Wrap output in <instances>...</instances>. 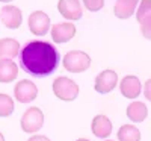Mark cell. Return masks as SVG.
Masks as SVG:
<instances>
[{
  "instance_id": "44dd1931",
  "label": "cell",
  "mask_w": 151,
  "mask_h": 141,
  "mask_svg": "<svg viewBox=\"0 0 151 141\" xmlns=\"http://www.w3.org/2000/svg\"><path fill=\"white\" fill-rule=\"evenodd\" d=\"M139 24H141V32H142V35L147 38V40H151V17L141 20Z\"/></svg>"
},
{
  "instance_id": "8fae6325",
  "label": "cell",
  "mask_w": 151,
  "mask_h": 141,
  "mask_svg": "<svg viewBox=\"0 0 151 141\" xmlns=\"http://www.w3.org/2000/svg\"><path fill=\"white\" fill-rule=\"evenodd\" d=\"M76 35V26L73 23L67 21V23H58L52 28V38L55 43H68L70 40H73V36Z\"/></svg>"
},
{
  "instance_id": "6da1fadb",
  "label": "cell",
  "mask_w": 151,
  "mask_h": 141,
  "mask_svg": "<svg viewBox=\"0 0 151 141\" xmlns=\"http://www.w3.org/2000/svg\"><path fill=\"white\" fill-rule=\"evenodd\" d=\"M21 67L38 78L52 74L59 64V53L58 50L48 43L44 41H32L20 52Z\"/></svg>"
},
{
  "instance_id": "d6986e66",
  "label": "cell",
  "mask_w": 151,
  "mask_h": 141,
  "mask_svg": "<svg viewBox=\"0 0 151 141\" xmlns=\"http://www.w3.org/2000/svg\"><path fill=\"white\" fill-rule=\"evenodd\" d=\"M148 17H151V0H142L139 5V9H137L136 18H137V21H141Z\"/></svg>"
},
{
  "instance_id": "2e32d148",
  "label": "cell",
  "mask_w": 151,
  "mask_h": 141,
  "mask_svg": "<svg viewBox=\"0 0 151 141\" xmlns=\"http://www.w3.org/2000/svg\"><path fill=\"white\" fill-rule=\"evenodd\" d=\"M148 115V109L145 106V103L142 102H133L127 106V117L133 121V123H141L147 118Z\"/></svg>"
},
{
  "instance_id": "4fadbf2b",
  "label": "cell",
  "mask_w": 151,
  "mask_h": 141,
  "mask_svg": "<svg viewBox=\"0 0 151 141\" xmlns=\"http://www.w3.org/2000/svg\"><path fill=\"white\" fill-rule=\"evenodd\" d=\"M18 76V67L12 59H0V82L9 84Z\"/></svg>"
},
{
  "instance_id": "9c48e42d",
  "label": "cell",
  "mask_w": 151,
  "mask_h": 141,
  "mask_svg": "<svg viewBox=\"0 0 151 141\" xmlns=\"http://www.w3.org/2000/svg\"><path fill=\"white\" fill-rule=\"evenodd\" d=\"M116 84H118V74L113 70H104L95 79V91L100 94H107L116 86Z\"/></svg>"
},
{
  "instance_id": "484cf974",
  "label": "cell",
  "mask_w": 151,
  "mask_h": 141,
  "mask_svg": "<svg viewBox=\"0 0 151 141\" xmlns=\"http://www.w3.org/2000/svg\"><path fill=\"white\" fill-rule=\"evenodd\" d=\"M2 3H9V2H12V0H0Z\"/></svg>"
},
{
  "instance_id": "30bf717a",
  "label": "cell",
  "mask_w": 151,
  "mask_h": 141,
  "mask_svg": "<svg viewBox=\"0 0 151 141\" xmlns=\"http://www.w3.org/2000/svg\"><path fill=\"white\" fill-rule=\"evenodd\" d=\"M119 91H121V94L125 99H136L137 96L141 94V91H142L141 81L137 79V76H133V74L125 76V78L121 79Z\"/></svg>"
},
{
  "instance_id": "d4e9b609",
  "label": "cell",
  "mask_w": 151,
  "mask_h": 141,
  "mask_svg": "<svg viewBox=\"0 0 151 141\" xmlns=\"http://www.w3.org/2000/svg\"><path fill=\"white\" fill-rule=\"evenodd\" d=\"M0 141H5V137H3V134L0 132Z\"/></svg>"
},
{
  "instance_id": "7402d4cb",
  "label": "cell",
  "mask_w": 151,
  "mask_h": 141,
  "mask_svg": "<svg viewBox=\"0 0 151 141\" xmlns=\"http://www.w3.org/2000/svg\"><path fill=\"white\" fill-rule=\"evenodd\" d=\"M144 94H145V99L151 102V79H148L144 85Z\"/></svg>"
},
{
  "instance_id": "603a6c76",
  "label": "cell",
  "mask_w": 151,
  "mask_h": 141,
  "mask_svg": "<svg viewBox=\"0 0 151 141\" xmlns=\"http://www.w3.org/2000/svg\"><path fill=\"white\" fill-rule=\"evenodd\" d=\"M27 141H50V140L44 135H35V137H30Z\"/></svg>"
},
{
  "instance_id": "52a82bcc",
  "label": "cell",
  "mask_w": 151,
  "mask_h": 141,
  "mask_svg": "<svg viewBox=\"0 0 151 141\" xmlns=\"http://www.w3.org/2000/svg\"><path fill=\"white\" fill-rule=\"evenodd\" d=\"M0 20L8 29H18L23 23V14L20 8L14 5H6L0 11Z\"/></svg>"
},
{
  "instance_id": "ffe728a7",
  "label": "cell",
  "mask_w": 151,
  "mask_h": 141,
  "mask_svg": "<svg viewBox=\"0 0 151 141\" xmlns=\"http://www.w3.org/2000/svg\"><path fill=\"white\" fill-rule=\"evenodd\" d=\"M83 5L88 11L95 12V11H100L104 6V0H83Z\"/></svg>"
},
{
  "instance_id": "277c9868",
  "label": "cell",
  "mask_w": 151,
  "mask_h": 141,
  "mask_svg": "<svg viewBox=\"0 0 151 141\" xmlns=\"http://www.w3.org/2000/svg\"><path fill=\"white\" fill-rule=\"evenodd\" d=\"M44 124V114L40 108L32 106L27 111H24L21 117V129L26 134H35Z\"/></svg>"
},
{
  "instance_id": "8992f818",
  "label": "cell",
  "mask_w": 151,
  "mask_h": 141,
  "mask_svg": "<svg viewBox=\"0 0 151 141\" xmlns=\"http://www.w3.org/2000/svg\"><path fill=\"white\" fill-rule=\"evenodd\" d=\"M58 9L60 15L68 21H77L83 15V8L79 0H59Z\"/></svg>"
},
{
  "instance_id": "7a4b0ae2",
  "label": "cell",
  "mask_w": 151,
  "mask_h": 141,
  "mask_svg": "<svg viewBox=\"0 0 151 141\" xmlns=\"http://www.w3.org/2000/svg\"><path fill=\"white\" fill-rule=\"evenodd\" d=\"M53 93L60 100L73 102L79 96V85L76 84L73 79L60 76V78L55 79V82H53Z\"/></svg>"
},
{
  "instance_id": "e0dca14e",
  "label": "cell",
  "mask_w": 151,
  "mask_h": 141,
  "mask_svg": "<svg viewBox=\"0 0 151 141\" xmlns=\"http://www.w3.org/2000/svg\"><path fill=\"white\" fill-rule=\"evenodd\" d=\"M119 141H141V132L133 124H122L118 131Z\"/></svg>"
},
{
  "instance_id": "cb8c5ba5",
  "label": "cell",
  "mask_w": 151,
  "mask_h": 141,
  "mask_svg": "<svg viewBox=\"0 0 151 141\" xmlns=\"http://www.w3.org/2000/svg\"><path fill=\"white\" fill-rule=\"evenodd\" d=\"M76 141H91V140H88V138H79V140H76Z\"/></svg>"
},
{
  "instance_id": "7c38bea8",
  "label": "cell",
  "mask_w": 151,
  "mask_h": 141,
  "mask_svg": "<svg viewBox=\"0 0 151 141\" xmlns=\"http://www.w3.org/2000/svg\"><path fill=\"white\" fill-rule=\"evenodd\" d=\"M91 129H92V134L95 137L107 138L112 134V121L103 114L95 115V117L92 118V123H91Z\"/></svg>"
},
{
  "instance_id": "9a60e30c",
  "label": "cell",
  "mask_w": 151,
  "mask_h": 141,
  "mask_svg": "<svg viewBox=\"0 0 151 141\" xmlns=\"http://www.w3.org/2000/svg\"><path fill=\"white\" fill-rule=\"evenodd\" d=\"M137 3H139V0H118L115 3V6H113V12L121 20L130 18L133 15Z\"/></svg>"
},
{
  "instance_id": "ba28073f",
  "label": "cell",
  "mask_w": 151,
  "mask_h": 141,
  "mask_svg": "<svg viewBox=\"0 0 151 141\" xmlns=\"http://www.w3.org/2000/svg\"><path fill=\"white\" fill-rule=\"evenodd\" d=\"M14 96L18 102L21 103H29V102L35 100L36 96H38V88L36 85L32 82V81H27V79H23L20 81L17 85H15V89H14Z\"/></svg>"
},
{
  "instance_id": "5bb4252c",
  "label": "cell",
  "mask_w": 151,
  "mask_h": 141,
  "mask_svg": "<svg viewBox=\"0 0 151 141\" xmlns=\"http://www.w3.org/2000/svg\"><path fill=\"white\" fill-rule=\"evenodd\" d=\"M20 53V43L14 38L0 40V59H14Z\"/></svg>"
},
{
  "instance_id": "4316f807",
  "label": "cell",
  "mask_w": 151,
  "mask_h": 141,
  "mask_svg": "<svg viewBox=\"0 0 151 141\" xmlns=\"http://www.w3.org/2000/svg\"><path fill=\"white\" fill-rule=\"evenodd\" d=\"M106 141H112V140H106Z\"/></svg>"
},
{
  "instance_id": "3957f363",
  "label": "cell",
  "mask_w": 151,
  "mask_h": 141,
  "mask_svg": "<svg viewBox=\"0 0 151 141\" xmlns=\"http://www.w3.org/2000/svg\"><path fill=\"white\" fill-rule=\"evenodd\" d=\"M91 65V58L80 50H71L64 56V67L71 73H83Z\"/></svg>"
},
{
  "instance_id": "ac0fdd59",
  "label": "cell",
  "mask_w": 151,
  "mask_h": 141,
  "mask_svg": "<svg viewBox=\"0 0 151 141\" xmlns=\"http://www.w3.org/2000/svg\"><path fill=\"white\" fill-rule=\"evenodd\" d=\"M14 100L8 94H0V117H9L14 112Z\"/></svg>"
},
{
  "instance_id": "5b68a950",
  "label": "cell",
  "mask_w": 151,
  "mask_h": 141,
  "mask_svg": "<svg viewBox=\"0 0 151 141\" xmlns=\"http://www.w3.org/2000/svg\"><path fill=\"white\" fill-rule=\"evenodd\" d=\"M29 29L36 36L45 35L50 29V17L44 11H33L29 17Z\"/></svg>"
}]
</instances>
